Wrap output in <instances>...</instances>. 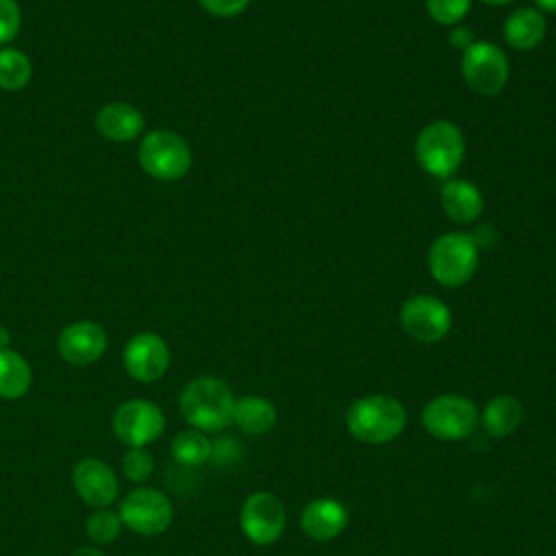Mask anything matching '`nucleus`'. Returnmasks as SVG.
I'll use <instances>...</instances> for the list:
<instances>
[{
    "instance_id": "21",
    "label": "nucleus",
    "mask_w": 556,
    "mask_h": 556,
    "mask_svg": "<svg viewBox=\"0 0 556 556\" xmlns=\"http://www.w3.org/2000/svg\"><path fill=\"white\" fill-rule=\"evenodd\" d=\"M33 382V371L26 358L13 350L0 352V397L17 400L22 397Z\"/></svg>"
},
{
    "instance_id": "14",
    "label": "nucleus",
    "mask_w": 556,
    "mask_h": 556,
    "mask_svg": "<svg viewBox=\"0 0 556 556\" xmlns=\"http://www.w3.org/2000/svg\"><path fill=\"white\" fill-rule=\"evenodd\" d=\"M56 348L65 363L85 367L96 363L104 354L106 332L96 321H74L61 330Z\"/></svg>"
},
{
    "instance_id": "30",
    "label": "nucleus",
    "mask_w": 556,
    "mask_h": 556,
    "mask_svg": "<svg viewBox=\"0 0 556 556\" xmlns=\"http://www.w3.org/2000/svg\"><path fill=\"white\" fill-rule=\"evenodd\" d=\"M471 239L476 241L478 248H489L497 241V232L489 224H482L476 228V232H471Z\"/></svg>"
},
{
    "instance_id": "4",
    "label": "nucleus",
    "mask_w": 556,
    "mask_h": 556,
    "mask_svg": "<svg viewBox=\"0 0 556 556\" xmlns=\"http://www.w3.org/2000/svg\"><path fill=\"white\" fill-rule=\"evenodd\" d=\"M480 261V248L469 232H443L439 235L428 250V269L430 276L443 287H463L467 285Z\"/></svg>"
},
{
    "instance_id": "1",
    "label": "nucleus",
    "mask_w": 556,
    "mask_h": 556,
    "mask_svg": "<svg viewBox=\"0 0 556 556\" xmlns=\"http://www.w3.org/2000/svg\"><path fill=\"white\" fill-rule=\"evenodd\" d=\"M345 426L356 441L382 445L402 434L406 426V410L397 397L371 393L350 404Z\"/></svg>"
},
{
    "instance_id": "22",
    "label": "nucleus",
    "mask_w": 556,
    "mask_h": 556,
    "mask_svg": "<svg viewBox=\"0 0 556 556\" xmlns=\"http://www.w3.org/2000/svg\"><path fill=\"white\" fill-rule=\"evenodd\" d=\"M172 456L185 467H198L213 456V443L202 430H180L172 441Z\"/></svg>"
},
{
    "instance_id": "23",
    "label": "nucleus",
    "mask_w": 556,
    "mask_h": 556,
    "mask_svg": "<svg viewBox=\"0 0 556 556\" xmlns=\"http://www.w3.org/2000/svg\"><path fill=\"white\" fill-rule=\"evenodd\" d=\"M30 74H33V65L24 52L15 48L0 50V89L17 91L28 85Z\"/></svg>"
},
{
    "instance_id": "34",
    "label": "nucleus",
    "mask_w": 556,
    "mask_h": 556,
    "mask_svg": "<svg viewBox=\"0 0 556 556\" xmlns=\"http://www.w3.org/2000/svg\"><path fill=\"white\" fill-rule=\"evenodd\" d=\"M480 2H484L489 7H504V4H510L513 0H480Z\"/></svg>"
},
{
    "instance_id": "17",
    "label": "nucleus",
    "mask_w": 556,
    "mask_h": 556,
    "mask_svg": "<svg viewBox=\"0 0 556 556\" xmlns=\"http://www.w3.org/2000/svg\"><path fill=\"white\" fill-rule=\"evenodd\" d=\"M502 35L513 50H521V52L534 50L543 43L547 35L545 13L539 11L536 7H519L506 15Z\"/></svg>"
},
{
    "instance_id": "16",
    "label": "nucleus",
    "mask_w": 556,
    "mask_h": 556,
    "mask_svg": "<svg viewBox=\"0 0 556 556\" xmlns=\"http://www.w3.org/2000/svg\"><path fill=\"white\" fill-rule=\"evenodd\" d=\"M441 208L456 224H473L484 211L482 191L467 178H447L441 185Z\"/></svg>"
},
{
    "instance_id": "24",
    "label": "nucleus",
    "mask_w": 556,
    "mask_h": 556,
    "mask_svg": "<svg viewBox=\"0 0 556 556\" xmlns=\"http://www.w3.org/2000/svg\"><path fill=\"white\" fill-rule=\"evenodd\" d=\"M122 519H119V513H113L109 508H96L89 517H87V523H85V532L87 536L93 541V543H100V545H106V543H113L117 536H119V530H122Z\"/></svg>"
},
{
    "instance_id": "12",
    "label": "nucleus",
    "mask_w": 556,
    "mask_h": 556,
    "mask_svg": "<svg viewBox=\"0 0 556 556\" xmlns=\"http://www.w3.org/2000/svg\"><path fill=\"white\" fill-rule=\"evenodd\" d=\"M124 367L139 382H156L169 367V348L156 332H139L124 348Z\"/></svg>"
},
{
    "instance_id": "32",
    "label": "nucleus",
    "mask_w": 556,
    "mask_h": 556,
    "mask_svg": "<svg viewBox=\"0 0 556 556\" xmlns=\"http://www.w3.org/2000/svg\"><path fill=\"white\" fill-rule=\"evenodd\" d=\"M72 556H104L98 547H89V545H85V547H78Z\"/></svg>"
},
{
    "instance_id": "11",
    "label": "nucleus",
    "mask_w": 556,
    "mask_h": 556,
    "mask_svg": "<svg viewBox=\"0 0 556 556\" xmlns=\"http://www.w3.org/2000/svg\"><path fill=\"white\" fill-rule=\"evenodd\" d=\"M165 430L163 410L150 400H128L113 415V432L128 447H146Z\"/></svg>"
},
{
    "instance_id": "26",
    "label": "nucleus",
    "mask_w": 556,
    "mask_h": 556,
    "mask_svg": "<svg viewBox=\"0 0 556 556\" xmlns=\"http://www.w3.org/2000/svg\"><path fill=\"white\" fill-rule=\"evenodd\" d=\"M122 471L132 482H143L154 471V458L146 447H128L122 456Z\"/></svg>"
},
{
    "instance_id": "2",
    "label": "nucleus",
    "mask_w": 556,
    "mask_h": 556,
    "mask_svg": "<svg viewBox=\"0 0 556 556\" xmlns=\"http://www.w3.org/2000/svg\"><path fill=\"white\" fill-rule=\"evenodd\" d=\"M235 395L230 387L213 376L191 380L180 393V413L185 421L202 432H217L232 424Z\"/></svg>"
},
{
    "instance_id": "25",
    "label": "nucleus",
    "mask_w": 556,
    "mask_h": 556,
    "mask_svg": "<svg viewBox=\"0 0 556 556\" xmlns=\"http://www.w3.org/2000/svg\"><path fill=\"white\" fill-rule=\"evenodd\" d=\"M471 9V0H426L428 15L441 26L460 24Z\"/></svg>"
},
{
    "instance_id": "15",
    "label": "nucleus",
    "mask_w": 556,
    "mask_h": 556,
    "mask_svg": "<svg viewBox=\"0 0 556 556\" xmlns=\"http://www.w3.org/2000/svg\"><path fill=\"white\" fill-rule=\"evenodd\" d=\"M350 521L348 508L334 497H315L300 513V528L313 541L337 539Z\"/></svg>"
},
{
    "instance_id": "27",
    "label": "nucleus",
    "mask_w": 556,
    "mask_h": 556,
    "mask_svg": "<svg viewBox=\"0 0 556 556\" xmlns=\"http://www.w3.org/2000/svg\"><path fill=\"white\" fill-rule=\"evenodd\" d=\"M22 24L20 4L15 0H0V43H9Z\"/></svg>"
},
{
    "instance_id": "19",
    "label": "nucleus",
    "mask_w": 556,
    "mask_h": 556,
    "mask_svg": "<svg viewBox=\"0 0 556 556\" xmlns=\"http://www.w3.org/2000/svg\"><path fill=\"white\" fill-rule=\"evenodd\" d=\"M276 406L263 395H243L235 400L232 424L245 434H267L276 426Z\"/></svg>"
},
{
    "instance_id": "8",
    "label": "nucleus",
    "mask_w": 556,
    "mask_h": 556,
    "mask_svg": "<svg viewBox=\"0 0 556 556\" xmlns=\"http://www.w3.org/2000/svg\"><path fill=\"white\" fill-rule=\"evenodd\" d=\"M119 519L126 528L141 536H156L169 528L174 506L163 491L137 486L124 495L119 504Z\"/></svg>"
},
{
    "instance_id": "33",
    "label": "nucleus",
    "mask_w": 556,
    "mask_h": 556,
    "mask_svg": "<svg viewBox=\"0 0 556 556\" xmlns=\"http://www.w3.org/2000/svg\"><path fill=\"white\" fill-rule=\"evenodd\" d=\"M9 345H11V332L4 326H0V352L9 350Z\"/></svg>"
},
{
    "instance_id": "31",
    "label": "nucleus",
    "mask_w": 556,
    "mask_h": 556,
    "mask_svg": "<svg viewBox=\"0 0 556 556\" xmlns=\"http://www.w3.org/2000/svg\"><path fill=\"white\" fill-rule=\"evenodd\" d=\"M534 4L543 13H556V0H534Z\"/></svg>"
},
{
    "instance_id": "5",
    "label": "nucleus",
    "mask_w": 556,
    "mask_h": 556,
    "mask_svg": "<svg viewBox=\"0 0 556 556\" xmlns=\"http://www.w3.org/2000/svg\"><path fill=\"white\" fill-rule=\"evenodd\" d=\"M137 159L141 169L163 182H172L182 178L191 169V148L189 143L174 130H150L143 135Z\"/></svg>"
},
{
    "instance_id": "7",
    "label": "nucleus",
    "mask_w": 556,
    "mask_h": 556,
    "mask_svg": "<svg viewBox=\"0 0 556 556\" xmlns=\"http://www.w3.org/2000/svg\"><path fill=\"white\" fill-rule=\"evenodd\" d=\"M460 74L478 96H497L510 76L508 56L489 39H476L460 59Z\"/></svg>"
},
{
    "instance_id": "20",
    "label": "nucleus",
    "mask_w": 556,
    "mask_h": 556,
    "mask_svg": "<svg viewBox=\"0 0 556 556\" xmlns=\"http://www.w3.org/2000/svg\"><path fill=\"white\" fill-rule=\"evenodd\" d=\"M523 419V406L515 395H495L493 400L486 402L480 415L482 428L495 437L504 439L513 434Z\"/></svg>"
},
{
    "instance_id": "29",
    "label": "nucleus",
    "mask_w": 556,
    "mask_h": 556,
    "mask_svg": "<svg viewBox=\"0 0 556 556\" xmlns=\"http://www.w3.org/2000/svg\"><path fill=\"white\" fill-rule=\"evenodd\" d=\"M447 41L454 50H460L465 52L473 41H476V35L469 26H465L463 22L456 24V26H450V35H447Z\"/></svg>"
},
{
    "instance_id": "9",
    "label": "nucleus",
    "mask_w": 556,
    "mask_h": 556,
    "mask_svg": "<svg viewBox=\"0 0 556 556\" xmlns=\"http://www.w3.org/2000/svg\"><path fill=\"white\" fill-rule=\"evenodd\" d=\"M400 326L417 343H437L452 328V311L437 295H410L402 302Z\"/></svg>"
},
{
    "instance_id": "10",
    "label": "nucleus",
    "mask_w": 556,
    "mask_h": 556,
    "mask_svg": "<svg viewBox=\"0 0 556 556\" xmlns=\"http://www.w3.org/2000/svg\"><path fill=\"white\" fill-rule=\"evenodd\" d=\"M241 532L256 545L276 543L287 528L285 504L269 491H256L245 497L239 513Z\"/></svg>"
},
{
    "instance_id": "28",
    "label": "nucleus",
    "mask_w": 556,
    "mask_h": 556,
    "mask_svg": "<svg viewBox=\"0 0 556 556\" xmlns=\"http://www.w3.org/2000/svg\"><path fill=\"white\" fill-rule=\"evenodd\" d=\"M198 2L204 11H208L211 15H217V17L241 15L250 4V0H198Z\"/></svg>"
},
{
    "instance_id": "3",
    "label": "nucleus",
    "mask_w": 556,
    "mask_h": 556,
    "mask_svg": "<svg viewBox=\"0 0 556 556\" xmlns=\"http://www.w3.org/2000/svg\"><path fill=\"white\" fill-rule=\"evenodd\" d=\"M415 159L432 178H454L465 159V135L450 119L426 124L415 139Z\"/></svg>"
},
{
    "instance_id": "6",
    "label": "nucleus",
    "mask_w": 556,
    "mask_h": 556,
    "mask_svg": "<svg viewBox=\"0 0 556 556\" xmlns=\"http://www.w3.org/2000/svg\"><path fill=\"white\" fill-rule=\"evenodd\" d=\"M480 415L476 404L458 393L432 397L421 410V426L439 441H460L473 434Z\"/></svg>"
},
{
    "instance_id": "13",
    "label": "nucleus",
    "mask_w": 556,
    "mask_h": 556,
    "mask_svg": "<svg viewBox=\"0 0 556 556\" xmlns=\"http://www.w3.org/2000/svg\"><path fill=\"white\" fill-rule=\"evenodd\" d=\"M72 482L78 497L93 508H106L119 495V480L115 471L100 458H83L74 467Z\"/></svg>"
},
{
    "instance_id": "18",
    "label": "nucleus",
    "mask_w": 556,
    "mask_h": 556,
    "mask_svg": "<svg viewBox=\"0 0 556 556\" xmlns=\"http://www.w3.org/2000/svg\"><path fill=\"white\" fill-rule=\"evenodd\" d=\"M96 128L111 141H130L143 130V115L126 102H111L96 115Z\"/></svg>"
}]
</instances>
